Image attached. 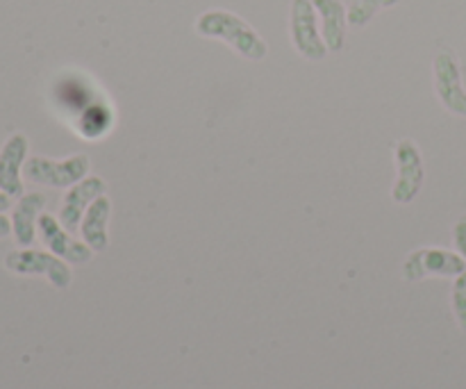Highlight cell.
Instances as JSON below:
<instances>
[{
  "label": "cell",
  "instance_id": "obj_1",
  "mask_svg": "<svg viewBox=\"0 0 466 389\" xmlns=\"http://www.w3.org/2000/svg\"><path fill=\"white\" fill-rule=\"evenodd\" d=\"M196 32L205 39H218L248 62H262L268 55L267 41L253 26L228 9H208L196 18Z\"/></svg>",
  "mask_w": 466,
  "mask_h": 389
},
{
  "label": "cell",
  "instance_id": "obj_2",
  "mask_svg": "<svg viewBox=\"0 0 466 389\" xmlns=\"http://www.w3.org/2000/svg\"><path fill=\"white\" fill-rule=\"evenodd\" d=\"M289 36L296 53L308 62H323L328 57V46L323 41L317 9L312 0H291Z\"/></svg>",
  "mask_w": 466,
  "mask_h": 389
},
{
  "label": "cell",
  "instance_id": "obj_3",
  "mask_svg": "<svg viewBox=\"0 0 466 389\" xmlns=\"http://www.w3.org/2000/svg\"><path fill=\"white\" fill-rule=\"evenodd\" d=\"M396 180L391 187V200L396 205H410L421 194L423 180H426V167H423L421 148L417 141L400 139L394 146Z\"/></svg>",
  "mask_w": 466,
  "mask_h": 389
},
{
  "label": "cell",
  "instance_id": "obj_4",
  "mask_svg": "<svg viewBox=\"0 0 466 389\" xmlns=\"http://www.w3.org/2000/svg\"><path fill=\"white\" fill-rule=\"evenodd\" d=\"M432 77L435 94L446 112L466 118V87L462 80V67L458 55L451 48H441L432 59Z\"/></svg>",
  "mask_w": 466,
  "mask_h": 389
},
{
  "label": "cell",
  "instance_id": "obj_5",
  "mask_svg": "<svg viewBox=\"0 0 466 389\" xmlns=\"http://www.w3.org/2000/svg\"><path fill=\"white\" fill-rule=\"evenodd\" d=\"M91 159L86 155H71L66 159H48V158H32L25 164L23 173L35 185L59 187L68 189L76 182L85 180L89 176Z\"/></svg>",
  "mask_w": 466,
  "mask_h": 389
},
{
  "label": "cell",
  "instance_id": "obj_6",
  "mask_svg": "<svg viewBox=\"0 0 466 389\" xmlns=\"http://www.w3.org/2000/svg\"><path fill=\"white\" fill-rule=\"evenodd\" d=\"M466 271V262L458 251L449 249H417L403 264L405 281H426V278H458Z\"/></svg>",
  "mask_w": 466,
  "mask_h": 389
},
{
  "label": "cell",
  "instance_id": "obj_7",
  "mask_svg": "<svg viewBox=\"0 0 466 389\" xmlns=\"http://www.w3.org/2000/svg\"><path fill=\"white\" fill-rule=\"evenodd\" d=\"M5 267L18 276H44L57 290H66L71 285V267L62 258L44 251H16L9 253Z\"/></svg>",
  "mask_w": 466,
  "mask_h": 389
},
{
  "label": "cell",
  "instance_id": "obj_8",
  "mask_svg": "<svg viewBox=\"0 0 466 389\" xmlns=\"http://www.w3.org/2000/svg\"><path fill=\"white\" fill-rule=\"evenodd\" d=\"M36 228H39L41 241L48 246L50 253L62 258L64 262L86 264L91 260V255H94V251L85 241L73 240V232H68L62 226V221L55 219L53 214H41L39 221H36Z\"/></svg>",
  "mask_w": 466,
  "mask_h": 389
},
{
  "label": "cell",
  "instance_id": "obj_9",
  "mask_svg": "<svg viewBox=\"0 0 466 389\" xmlns=\"http://www.w3.org/2000/svg\"><path fill=\"white\" fill-rule=\"evenodd\" d=\"M103 194H105V180L98 176H86L85 180L68 187L57 214L62 226L66 228L68 232H76L77 228H80L82 217H85V212L89 210V205Z\"/></svg>",
  "mask_w": 466,
  "mask_h": 389
},
{
  "label": "cell",
  "instance_id": "obj_10",
  "mask_svg": "<svg viewBox=\"0 0 466 389\" xmlns=\"http://www.w3.org/2000/svg\"><path fill=\"white\" fill-rule=\"evenodd\" d=\"M317 9L319 26H321L323 41L330 53L344 50L346 35H349V7L344 0H312Z\"/></svg>",
  "mask_w": 466,
  "mask_h": 389
},
{
  "label": "cell",
  "instance_id": "obj_11",
  "mask_svg": "<svg viewBox=\"0 0 466 389\" xmlns=\"http://www.w3.org/2000/svg\"><path fill=\"white\" fill-rule=\"evenodd\" d=\"M109 217H112V200H109L105 194L98 196V199L89 205L85 217H82V223H80L82 241H85L94 253H103V251H107Z\"/></svg>",
  "mask_w": 466,
  "mask_h": 389
},
{
  "label": "cell",
  "instance_id": "obj_12",
  "mask_svg": "<svg viewBox=\"0 0 466 389\" xmlns=\"http://www.w3.org/2000/svg\"><path fill=\"white\" fill-rule=\"evenodd\" d=\"M27 155V139L23 135H12L0 153V189L7 196L23 194V162Z\"/></svg>",
  "mask_w": 466,
  "mask_h": 389
},
{
  "label": "cell",
  "instance_id": "obj_13",
  "mask_svg": "<svg viewBox=\"0 0 466 389\" xmlns=\"http://www.w3.org/2000/svg\"><path fill=\"white\" fill-rule=\"evenodd\" d=\"M46 205L44 194H25L21 196L18 205L14 208L12 228L16 241L23 246H30L35 241V223L39 221V212Z\"/></svg>",
  "mask_w": 466,
  "mask_h": 389
},
{
  "label": "cell",
  "instance_id": "obj_14",
  "mask_svg": "<svg viewBox=\"0 0 466 389\" xmlns=\"http://www.w3.org/2000/svg\"><path fill=\"white\" fill-rule=\"evenodd\" d=\"M400 0H350L349 5V26L355 30H362L373 21L378 12L382 9L396 7Z\"/></svg>",
  "mask_w": 466,
  "mask_h": 389
},
{
  "label": "cell",
  "instance_id": "obj_15",
  "mask_svg": "<svg viewBox=\"0 0 466 389\" xmlns=\"http://www.w3.org/2000/svg\"><path fill=\"white\" fill-rule=\"evenodd\" d=\"M451 308H453L455 322L466 333V271L460 273L451 292Z\"/></svg>",
  "mask_w": 466,
  "mask_h": 389
},
{
  "label": "cell",
  "instance_id": "obj_16",
  "mask_svg": "<svg viewBox=\"0 0 466 389\" xmlns=\"http://www.w3.org/2000/svg\"><path fill=\"white\" fill-rule=\"evenodd\" d=\"M453 244H455V251L462 255L466 262V214L464 217H460L458 223L453 226Z\"/></svg>",
  "mask_w": 466,
  "mask_h": 389
},
{
  "label": "cell",
  "instance_id": "obj_17",
  "mask_svg": "<svg viewBox=\"0 0 466 389\" xmlns=\"http://www.w3.org/2000/svg\"><path fill=\"white\" fill-rule=\"evenodd\" d=\"M9 230H12V226H9V221L5 217H0V237L9 235Z\"/></svg>",
  "mask_w": 466,
  "mask_h": 389
},
{
  "label": "cell",
  "instance_id": "obj_18",
  "mask_svg": "<svg viewBox=\"0 0 466 389\" xmlns=\"http://www.w3.org/2000/svg\"><path fill=\"white\" fill-rule=\"evenodd\" d=\"M9 205V196L5 191H0V210H5Z\"/></svg>",
  "mask_w": 466,
  "mask_h": 389
}]
</instances>
